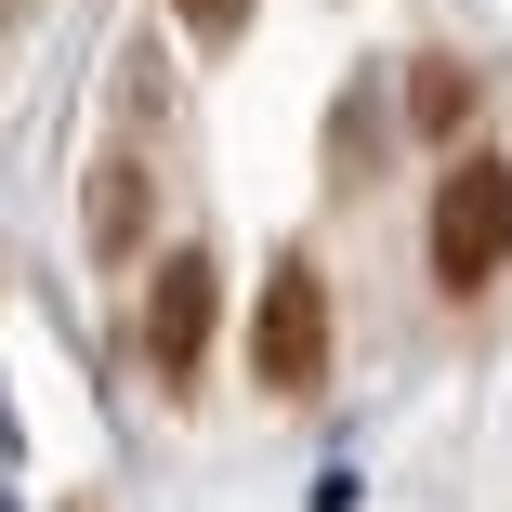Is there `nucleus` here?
Listing matches in <instances>:
<instances>
[{"label": "nucleus", "mask_w": 512, "mask_h": 512, "mask_svg": "<svg viewBox=\"0 0 512 512\" xmlns=\"http://www.w3.org/2000/svg\"><path fill=\"white\" fill-rule=\"evenodd\" d=\"M0 14H14V0H0Z\"/></svg>", "instance_id": "0eeeda50"}, {"label": "nucleus", "mask_w": 512, "mask_h": 512, "mask_svg": "<svg viewBox=\"0 0 512 512\" xmlns=\"http://www.w3.org/2000/svg\"><path fill=\"white\" fill-rule=\"evenodd\" d=\"M512 263V158H460L434 184V289H486Z\"/></svg>", "instance_id": "f257e3e1"}, {"label": "nucleus", "mask_w": 512, "mask_h": 512, "mask_svg": "<svg viewBox=\"0 0 512 512\" xmlns=\"http://www.w3.org/2000/svg\"><path fill=\"white\" fill-rule=\"evenodd\" d=\"M184 27H197V40H237V27H250V0H184Z\"/></svg>", "instance_id": "423d86ee"}, {"label": "nucleus", "mask_w": 512, "mask_h": 512, "mask_svg": "<svg viewBox=\"0 0 512 512\" xmlns=\"http://www.w3.org/2000/svg\"><path fill=\"white\" fill-rule=\"evenodd\" d=\"M145 211H158V184H145L132 158H106V171H92V250H106V263L145 237Z\"/></svg>", "instance_id": "20e7f679"}, {"label": "nucleus", "mask_w": 512, "mask_h": 512, "mask_svg": "<svg viewBox=\"0 0 512 512\" xmlns=\"http://www.w3.org/2000/svg\"><path fill=\"white\" fill-rule=\"evenodd\" d=\"M407 119H421V132H460L473 119V79L460 66H421V79H407Z\"/></svg>", "instance_id": "39448f33"}, {"label": "nucleus", "mask_w": 512, "mask_h": 512, "mask_svg": "<svg viewBox=\"0 0 512 512\" xmlns=\"http://www.w3.org/2000/svg\"><path fill=\"white\" fill-rule=\"evenodd\" d=\"M211 302H224V276L197 263V250L158 263V302H145V368L158 381H197V368H211Z\"/></svg>", "instance_id": "7ed1b4c3"}, {"label": "nucleus", "mask_w": 512, "mask_h": 512, "mask_svg": "<svg viewBox=\"0 0 512 512\" xmlns=\"http://www.w3.org/2000/svg\"><path fill=\"white\" fill-rule=\"evenodd\" d=\"M250 381H276V394H316V381H329V276H316V263H276V276H263Z\"/></svg>", "instance_id": "f03ea898"}]
</instances>
